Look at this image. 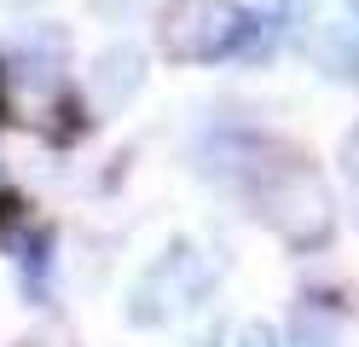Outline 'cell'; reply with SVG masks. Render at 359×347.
Here are the masks:
<instances>
[{
    "mask_svg": "<svg viewBox=\"0 0 359 347\" xmlns=\"http://www.w3.org/2000/svg\"><path fill=\"white\" fill-rule=\"evenodd\" d=\"M209 284H215L209 261H203L191 243H174L168 254H156V261L140 272V284L128 290V318L140 324V330L174 324L180 313H191L197 301L209 295Z\"/></svg>",
    "mask_w": 359,
    "mask_h": 347,
    "instance_id": "cell-2",
    "label": "cell"
},
{
    "mask_svg": "<svg viewBox=\"0 0 359 347\" xmlns=\"http://www.w3.org/2000/svg\"><path fill=\"white\" fill-rule=\"evenodd\" d=\"M145 87V53L140 46H104V53L93 58V76H87V93H93V110L116 116L133 93Z\"/></svg>",
    "mask_w": 359,
    "mask_h": 347,
    "instance_id": "cell-5",
    "label": "cell"
},
{
    "mask_svg": "<svg viewBox=\"0 0 359 347\" xmlns=\"http://www.w3.org/2000/svg\"><path fill=\"white\" fill-rule=\"evenodd\" d=\"M0 110H6L18 128L53 133L64 122V76L47 58H12L0 69Z\"/></svg>",
    "mask_w": 359,
    "mask_h": 347,
    "instance_id": "cell-4",
    "label": "cell"
},
{
    "mask_svg": "<svg viewBox=\"0 0 359 347\" xmlns=\"http://www.w3.org/2000/svg\"><path fill=\"white\" fill-rule=\"evenodd\" d=\"M307 53H313V64H319L325 76H336V81H353V76H359V41H353L348 23H319L313 41H307Z\"/></svg>",
    "mask_w": 359,
    "mask_h": 347,
    "instance_id": "cell-6",
    "label": "cell"
},
{
    "mask_svg": "<svg viewBox=\"0 0 359 347\" xmlns=\"http://www.w3.org/2000/svg\"><path fill=\"white\" fill-rule=\"evenodd\" d=\"M255 203H261V220L296 249L325 243L330 226H336L330 185L313 174L307 162H273V168L261 174V185H255Z\"/></svg>",
    "mask_w": 359,
    "mask_h": 347,
    "instance_id": "cell-1",
    "label": "cell"
},
{
    "mask_svg": "<svg viewBox=\"0 0 359 347\" xmlns=\"http://www.w3.org/2000/svg\"><path fill=\"white\" fill-rule=\"evenodd\" d=\"M342 156H348V174H353V185H359V128L348 133V151H342Z\"/></svg>",
    "mask_w": 359,
    "mask_h": 347,
    "instance_id": "cell-10",
    "label": "cell"
},
{
    "mask_svg": "<svg viewBox=\"0 0 359 347\" xmlns=\"http://www.w3.org/2000/svg\"><path fill=\"white\" fill-rule=\"evenodd\" d=\"M238 35H243L238 0H168L163 23H156V41L174 64H209L226 46H238Z\"/></svg>",
    "mask_w": 359,
    "mask_h": 347,
    "instance_id": "cell-3",
    "label": "cell"
},
{
    "mask_svg": "<svg viewBox=\"0 0 359 347\" xmlns=\"http://www.w3.org/2000/svg\"><path fill=\"white\" fill-rule=\"evenodd\" d=\"M93 12H99L104 23H128V18L145 12V0H93Z\"/></svg>",
    "mask_w": 359,
    "mask_h": 347,
    "instance_id": "cell-8",
    "label": "cell"
},
{
    "mask_svg": "<svg viewBox=\"0 0 359 347\" xmlns=\"http://www.w3.org/2000/svg\"><path fill=\"white\" fill-rule=\"evenodd\" d=\"M238 347H284V341H278V330H273V324H250V330L238 336Z\"/></svg>",
    "mask_w": 359,
    "mask_h": 347,
    "instance_id": "cell-9",
    "label": "cell"
},
{
    "mask_svg": "<svg viewBox=\"0 0 359 347\" xmlns=\"http://www.w3.org/2000/svg\"><path fill=\"white\" fill-rule=\"evenodd\" d=\"M290 347H336V324L319 318V313H302L296 336H290Z\"/></svg>",
    "mask_w": 359,
    "mask_h": 347,
    "instance_id": "cell-7",
    "label": "cell"
}]
</instances>
